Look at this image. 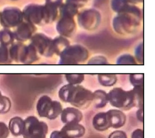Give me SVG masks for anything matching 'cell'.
I'll return each mask as SVG.
<instances>
[{"label":"cell","mask_w":155,"mask_h":138,"mask_svg":"<svg viewBox=\"0 0 155 138\" xmlns=\"http://www.w3.org/2000/svg\"><path fill=\"white\" fill-rule=\"evenodd\" d=\"M16 13L12 8H6L0 12V23L5 28L14 26L16 24Z\"/></svg>","instance_id":"cell-9"},{"label":"cell","mask_w":155,"mask_h":138,"mask_svg":"<svg viewBox=\"0 0 155 138\" xmlns=\"http://www.w3.org/2000/svg\"><path fill=\"white\" fill-rule=\"evenodd\" d=\"M108 103L116 109L128 111L136 107L133 90L125 91L120 88H115L107 93Z\"/></svg>","instance_id":"cell-2"},{"label":"cell","mask_w":155,"mask_h":138,"mask_svg":"<svg viewBox=\"0 0 155 138\" xmlns=\"http://www.w3.org/2000/svg\"><path fill=\"white\" fill-rule=\"evenodd\" d=\"M68 80L71 84L80 83L83 80V76L81 75H69L68 76Z\"/></svg>","instance_id":"cell-19"},{"label":"cell","mask_w":155,"mask_h":138,"mask_svg":"<svg viewBox=\"0 0 155 138\" xmlns=\"http://www.w3.org/2000/svg\"><path fill=\"white\" fill-rule=\"evenodd\" d=\"M9 134L10 131L8 126L4 122L0 121V138H7Z\"/></svg>","instance_id":"cell-15"},{"label":"cell","mask_w":155,"mask_h":138,"mask_svg":"<svg viewBox=\"0 0 155 138\" xmlns=\"http://www.w3.org/2000/svg\"><path fill=\"white\" fill-rule=\"evenodd\" d=\"M93 93V102L94 104V106L96 108H102L105 107L107 104L108 97L107 93L101 90H97L94 91Z\"/></svg>","instance_id":"cell-11"},{"label":"cell","mask_w":155,"mask_h":138,"mask_svg":"<svg viewBox=\"0 0 155 138\" xmlns=\"http://www.w3.org/2000/svg\"><path fill=\"white\" fill-rule=\"evenodd\" d=\"M13 41V34L8 30L4 28L0 30V44L8 47L12 44Z\"/></svg>","instance_id":"cell-12"},{"label":"cell","mask_w":155,"mask_h":138,"mask_svg":"<svg viewBox=\"0 0 155 138\" xmlns=\"http://www.w3.org/2000/svg\"><path fill=\"white\" fill-rule=\"evenodd\" d=\"M131 138H143V130L140 128L136 129L132 132Z\"/></svg>","instance_id":"cell-20"},{"label":"cell","mask_w":155,"mask_h":138,"mask_svg":"<svg viewBox=\"0 0 155 138\" xmlns=\"http://www.w3.org/2000/svg\"><path fill=\"white\" fill-rule=\"evenodd\" d=\"M8 128L13 136H22L24 129V120L19 116H14L10 119Z\"/></svg>","instance_id":"cell-10"},{"label":"cell","mask_w":155,"mask_h":138,"mask_svg":"<svg viewBox=\"0 0 155 138\" xmlns=\"http://www.w3.org/2000/svg\"><path fill=\"white\" fill-rule=\"evenodd\" d=\"M12 61L8 47L0 44V64H10Z\"/></svg>","instance_id":"cell-14"},{"label":"cell","mask_w":155,"mask_h":138,"mask_svg":"<svg viewBox=\"0 0 155 138\" xmlns=\"http://www.w3.org/2000/svg\"><path fill=\"white\" fill-rule=\"evenodd\" d=\"M12 107V102L9 97L2 94L0 91V114L8 113Z\"/></svg>","instance_id":"cell-13"},{"label":"cell","mask_w":155,"mask_h":138,"mask_svg":"<svg viewBox=\"0 0 155 138\" xmlns=\"http://www.w3.org/2000/svg\"><path fill=\"white\" fill-rule=\"evenodd\" d=\"M108 138H127V135L122 130H115L110 134Z\"/></svg>","instance_id":"cell-18"},{"label":"cell","mask_w":155,"mask_h":138,"mask_svg":"<svg viewBox=\"0 0 155 138\" xmlns=\"http://www.w3.org/2000/svg\"><path fill=\"white\" fill-rule=\"evenodd\" d=\"M92 125L94 128L99 131H104L111 128L110 119L107 112H99L93 118Z\"/></svg>","instance_id":"cell-6"},{"label":"cell","mask_w":155,"mask_h":138,"mask_svg":"<svg viewBox=\"0 0 155 138\" xmlns=\"http://www.w3.org/2000/svg\"><path fill=\"white\" fill-rule=\"evenodd\" d=\"M50 138H74L68 135L62 130H54L53 131L50 136Z\"/></svg>","instance_id":"cell-16"},{"label":"cell","mask_w":155,"mask_h":138,"mask_svg":"<svg viewBox=\"0 0 155 138\" xmlns=\"http://www.w3.org/2000/svg\"><path fill=\"white\" fill-rule=\"evenodd\" d=\"M60 116L62 122L64 124L79 123L83 119V114L81 111L74 107H68L63 108Z\"/></svg>","instance_id":"cell-5"},{"label":"cell","mask_w":155,"mask_h":138,"mask_svg":"<svg viewBox=\"0 0 155 138\" xmlns=\"http://www.w3.org/2000/svg\"><path fill=\"white\" fill-rule=\"evenodd\" d=\"M107 78H104L102 76H99V80L101 82L103 85L111 86V85H113V84L116 82L114 76H107Z\"/></svg>","instance_id":"cell-17"},{"label":"cell","mask_w":155,"mask_h":138,"mask_svg":"<svg viewBox=\"0 0 155 138\" xmlns=\"http://www.w3.org/2000/svg\"><path fill=\"white\" fill-rule=\"evenodd\" d=\"M136 116L138 119L141 122H143V107L139 108V110H137L136 113Z\"/></svg>","instance_id":"cell-21"},{"label":"cell","mask_w":155,"mask_h":138,"mask_svg":"<svg viewBox=\"0 0 155 138\" xmlns=\"http://www.w3.org/2000/svg\"><path fill=\"white\" fill-rule=\"evenodd\" d=\"M48 126L46 122L35 116H29L24 119L23 138H46Z\"/></svg>","instance_id":"cell-4"},{"label":"cell","mask_w":155,"mask_h":138,"mask_svg":"<svg viewBox=\"0 0 155 138\" xmlns=\"http://www.w3.org/2000/svg\"><path fill=\"white\" fill-rule=\"evenodd\" d=\"M107 112L110 119L111 128H119L122 127L126 123L127 116L122 110L116 108L110 109Z\"/></svg>","instance_id":"cell-7"},{"label":"cell","mask_w":155,"mask_h":138,"mask_svg":"<svg viewBox=\"0 0 155 138\" xmlns=\"http://www.w3.org/2000/svg\"><path fill=\"white\" fill-rule=\"evenodd\" d=\"M58 96L62 102L82 110L88 108L93 100V93L91 91L73 84L62 87L59 91Z\"/></svg>","instance_id":"cell-1"},{"label":"cell","mask_w":155,"mask_h":138,"mask_svg":"<svg viewBox=\"0 0 155 138\" xmlns=\"http://www.w3.org/2000/svg\"><path fill=\"white\" fill-rule=\"evenodd\" d=\"M36 111L40 117L49 120H54L60 116L63 107L61 103L58 100H53L47 95L39 97L36 103Z\"/></svg>","instance_id":"cell-3"},{"label":"cell","mask_w":155,"mask_h":138,"mask_svg":"<svg viewBox=\"0 0 155 138\" xmlns=\"http://www.w3.org/2000/svg\"><path fill=\"white\" fill-rule=\"evenodd\" d=\"M62 131L74 138H81L85 133V128L79 123H70L64 124L61 129Z\"/></svg>","instance_id":"cell-8"}]
</instances>
